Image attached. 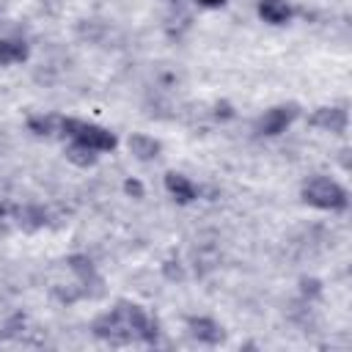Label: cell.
<instances>
[{"label": "cell", "mask_w": 352, "mask_h": 352, "mask_svg": "<svg viewBox=\"0 0 352 352\" xmlns=\"http://www.w3.org/2000/svg\"><path fill=\"white\" fill-rule=\"evenodd\" d=\"M129 148H132V154H138L140 160H151V157H157V151H160L157 140L143 138V135H135V138L129 140Z\"/></svg>", "instance_id": "ba28073f"}, {"label": "cell", "mask_w": 352, "mask_h": 352, "mask_svg": "<svg viewBox=\"0 0 352 352\" xmlns=\"http://www.w3.org/2000/svg\"><path fill=\"white\" fill-rule=\"evenodd\" d=\"M126 190H129V192H138V195H140V192H143V190H140V184H138V182H126Z\"/></svg>", "instance_id": "30bf717a"}, {"label": "cell", "mask_w": 352, "mask_h": 352, "mask_svg": "<svg viewBox=\"0 0 352 352\" xmlns=\"http://www.w3.org/2000/svg\"><path fill=\"white\" fill-rule=\"evenodd\" d=\"M201 3H204V6H223L226 0H201Z\"/></svg>", "instance_id": "8fae6325"}, {"label": "cell", "mask_w": 352, "mask_h": 352, "mask_svg": "<svg viewBox=\"0 0 352 352\" xmlns=\"http://www.w3.org/2000/svg\"><path fill=\"white\" fill-rule=\"evenodd\" d=\"M28 55V47L22 41H0V63H16Z\"/></svg>", "instance_id": "9c48e42d"}, {"label": "cell", "mask_w": 352, "mask_h": 352, "mask_svg": "<svg viewBox=\"0 0 352 352\" xmlns=\"http://www.w3.org/2000/svg\"><path fill=\"white\" fill-rule=\"evenodd\" d=\"M190 327H192V336H198V338H204V341H209V344H214V341H220V338H223V333H220V327H217L214 322L192 319V322H190Z\"/></svg>", "instance_id": "52a82bcc"}, {"label": "cell", "mask_w": 352, "mask_h": 352, "mask_svg": "<svg viewBox=\"0 0 352 352\" xmlns=\"http://www.w3.org/2000/svg\"><path fill=\"white\" fill-rule=\"evenodd\" d=\"M165 184H168L170 195H176V201H192V198H195L192 182H190L187 176H182V173H168V176H165Z\"/></svg>", "instance_id": "8992f818"}, {"label": "cell", "mask_w": 352, "mask_h": 352, "mask_svg": "<svg viewBox=\"0 0 352 352\" xmlns=\"http://www.w3.org/2000/svg\"><path fill=\"white\" fill-rule=\"evenodd\" d=\"M60 129L77 143V146H85L91 151H110L116 146V138L113 132L96 126V124H85V121H74V118H66L60 121Z\"/></svg>", "instance_id": "6da1fadb"}, {"label": "cell", "mask_w": 352, "mask_h": 352, "mask_svg": "<svg viewBox=\"0 0 352 352\" xmlns=\"http://www.w3.org/2000/svg\"><path fill=\"white\" fill-rule=\"evenodd\" d=\"M314 124L316 126H324L330 132H344L346 129V113L338 110V107H324L314 116Z\"/></svg>", "instance_id": "5b68a950"}, {"label": "cell", "mask_w": 352, "mask_h": 352, "mask_svg": "<svg viewBox=\"0 0 352 352\" xmlns=\"http://www.w3.org/2000/svg\"><path fill=\"white\" fill-rule=\"evenodd\" d=\"M302 198L311 206L319 209H344L346 206V192L338 182L327 179V176H314L308 179V184L302 187Z\"/></svg>", "instance_id": "7a4b0ae2"}, {"label": "cell", "mask_w": 352, "mask_h": 352, "mask_svg": "<svg viewBox=\"0 0 352 352\" xmlns=\"http://www.w3.org/2000/svg\"><path fill=\"white\" fill-rule=\"evenodd\" d=\"M297 116V110L289 104V107H272V110H267L264 116H261V121H258V132H264V135H278V132H283L289 124H292V118Z\"/></svg>", "instance_id": "3957f363"}, {"label": "cell", "mask_w": 352, "mask_h": 352, "mask_svg": "<svg viewBox=\"0 0 352 352\" xmlns=\"http://www.w3.org/2000/svg\"><path fill=\"white\" fill-rule=\"evenodd\" d=\"M258 14L264 16V22L283 25V22L292 16V8L286 6V0H261V3H258Z\"/></svg>", "instance_id": "277c9868"}]
</instances>
